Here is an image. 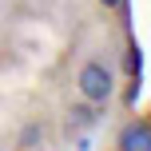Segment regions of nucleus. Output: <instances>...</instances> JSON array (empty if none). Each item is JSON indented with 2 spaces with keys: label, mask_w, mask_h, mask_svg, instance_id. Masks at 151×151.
<instances>
[{
  "label": "nucleus",
  "mask_w": 151,
  "mask_h": 151,
  "mask_svg": "<svg viewBox=\"0 0 151 151\" xmlns=\"http://www.w3.org/2000/svg\"><path fill=\"white\" fill-rule=\"evenodd\" d=\"M76 91H80V99L104 107L107 99L115 96V72L107 68V64H99V60H88L76 72Z\"/></svg>",
  "instance_id": "1"
},
{
  "label": "nucleus",
  "mask_w": 151,
  "mask_h": 151,
  "mask_svg": "<svg viewBox=\"0 0 151 151\" xmlns=\"http://www.w3.org/2000/svg\"><path fill=\"white\" fill-rule=\"evenodd\" d=\"M115 147L123 151H151V123L147 119H127L115 135Z\"/></svg>",
  "instance_id": "2"
},
{
  "label": "nucleus",
  "mask_w": 151,
  "mask_h": 151,
  "mask_svg": "<svg viewBox=\"0 0 151 151\" xmlns=\"http://www.w3.org/2000/svg\"><path fill=\"white\" fill-rule=\"evenodd\" d=\"M96 107L99 104H88V99H83L80 107H68V123H72V127H96V123H99Z\"/></svg>",
  "instance_id": "3"
},
{
  "label": "nucleus",
  "mask_w": 151,
  "mask_h": 151,
  "mask_svg": "<svg viewBox=\"0 0 151 151\" xmlns=\"http://www.w3.org/2000/svg\"><path fill=\"white\" fill-rule=\"evenodd\" d=\"M139 72H143V48H139V40H127V76L139 80Z\"/></svg>",
  "instance_id": "4"
},
{
  "label": "nucleus",
  "mask_w": 151,
  "mask_h": 151,
  "mask_svg": "<svg viewBox=\"0 0 151 151\" xmlns=\"http://www.w3.org/2000/svg\"><path fill=\"white\" fill-rule=\"evenodd\" d=\"M32 143H44V127L40 123H28L24 135H20V147H32Z\"/></svg>",
  "instance_id": "5"
},
{
  "label": "nucleus",
  "mask_w": 151,
  "mask_h": 151,
  "mask_svg": "<svg viewBox=\"0 0 151 151\" xmlns=\"http://www.w3.org/2000/svg\"><path fill=\"white\" fill-rule=\"evenodd\" d=\"M135 99H139V80H135V76H131L127 91H123V104H127V107H135Z\"/></svg>",
  "instance_id": "6"
},
{
  "label": "nucleus",
  "mask_w": 151,
  "mask_h": 151,
  "mask_svg": "<svg viewBox=\"0 0 151 151\" xmlns=\"http://www.w3.org/2000/svg\"><path fill=\"white\" fill-rule=\"evenodd\" d=\"M104 8H123V0H99Z\"/></svg>",
  "instance_id": "7"
}]
</instances>
